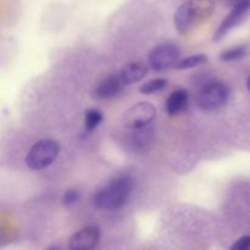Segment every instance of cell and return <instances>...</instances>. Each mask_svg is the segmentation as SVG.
Instances as JSON below:
<instances>
[{"mask_svg": "<svg viewBox=\"0 0 250 250\" xmlns=\"http://www.w3.org/2000/svg\"><path fill=\"white\" fill-rule=\"evenodd\" d=\"M215 10L212 0H188L175 14V27L180 34H187L194 27L207 21Z\"/></svg>", "mask_w": 250, "mask_h": 250, "instance_id": "obj_1", "label": "cell"}, {"mask_svg": "<svg viewBox=\"0 0 250 250\" xmlns=\"http://www.w3.org/2000/svg\"><path fill=\"white\" fill-rule=\"evenodd\" d=\"M133 190V180L129 176H120L110 181L94 195V204L99 209L115 210L124 207Z\"/></svg>", "mask_w": 250, "mask_h": 250, "instance_id": "obj_2", "label": "cell"}, {"mask_svg": "<svg viewBox=\"0 0 250 250\" xmlns=\"http://www.w3.org/2000/svg\"><path fill=\"white\" fill-rule=\"evenodd\" d=\"M229 99V88L220 81L205 83L197 95L198 106L204 111H215L227 104Z\"/></svg>", "mask_w": 250, "mask_h": 250, "instance_id": "obj_3", "label": "cell"}, {"mask_svg": "<svg viewBox=\"0 0 250 250\" xmlns=\"http://www.w3.org/2000/svg\"><path fill=\"white\" fill-rule=\"evenodd\" d=\"M60 146L54 139H42L32 146L26 155V164L31 170L46 168L58 158Z\"/></svg>", "mask_w": 250, "mask_h": 250, "instance_id": "obj_4", "label": "cell"}, {"mask_svg": "<svg viewBox=\"0 0 250 250\" xmlns=\"http://www.w3.org/2000/svg\"><path fill=\"white\" fill-rule=\"evenodd\" d=\"M156 109L151 103L141 102L126 110L122 116V125L129 129H143L153 122Z\"/></svg>", "mask_w": 250, "mask_h": 250, "instance_id": "obj_5", "label": "cell"}, {"mask_svg": "<svg viewBox=\"0 0 250 250\" xmlns=\"http://www.w3.org/2000/svg\"><path fill=\"white\" fill-rule=\"evenodd\" d=\"M181 51L175 44L163 43L156 45L149 53L148 63L154 71L168 70L170 67H176L178 61L181 60Z\"/></svg>", "mask_w": 250, "mask_h": 250, "instance_id": "obj_6", "label": "cell"}, {"mask_svg": "<svg viewBox=\"0 0 250 250\" xmlns=\"http://www.w3.org/2000/svg\"><path fill=\"white\" fill-rule=\"evenodd\" d=\"M250 11V0H233L232 9L226 19L221 22L217 31L214 34V42H219L231 31L232 28L239 24L246 15Z\"/></svg>", "mask_w": 250, "mask_h": 250, "instance_id": "obj_7", "label": "cell"}, {"mask_svg": "<svg viewBox=\"0 0 250 250\" xmlns=\"http://www.w3.org/2000/svg\"><path fill=\"white\" fill-rule=\"evenodd\" d=\"M100 229L98 226H87L71 237L68 250H94L100 242Z\"/></svg>", "mask_w": 250, "mask_h": 250, "instance_id": "obj_8", "label": "cell"}, {"mask_svg": "<svg viewBox=\"0 0 250 250\" xmlns=\"http://www.w3.org/2000/svg\"><path fill=\"white\" fill-rule=\"evenodd\" d=\"M124 85L126 84L122 82L119 73L117 75H111L98 83L94 90V95L99 98V99H111V98L116 97L121 92Z\"/></svg>", "mask_w": 250, "mask_h": 250, "instance_id": "obj_9", "label": "cell"}, {"mask_svg": "<svg viewBox=\"0 0 250 250\" xmlns=\"http://www.w3.org/2000/svg\"><path fill=\"white\" fill-rule=\"evenodd\" d=\"M188 93L186 89H176L168 95L165 103V110L170 116H176L185 111L188 106Z\"/></svg>", "mask_w": 250, "mask_h": 250, "instance_id": "obj_10", "label": "cell"}, {"mask_svg": "<svg viewBox=\"0 0 250 250\" xmlns=\"http://www.w3.org/2000/svg\"><path fill=\"white\" fill-rule=\"evenodd\" d=\"M148 73V67L142 62H131L127 63L122 67L119 75L125 84H133L143 80Z\"/></svg>", "mask_w": 250, "mask_h": 250, "instance_id": "obj_11", "label": "cell"}, {"mask_svg": "<svg viewBox=\"0 0 250 250\" xmlns=\"http://www.w3.org/2000/svg\"><path fill=\"white\" fill-rule=\"evenodd\" d=\"M208 61V56L204 54H195V55L186 56L181 59L178 63L176 65V70H188V68L197 67V66L203 65Z\"/></svg>", "mask_w": 250, "mask_h": 250, "instance_id": "obj_12", "label": "cell"}, {"mask_svg": "<svg viewBox=\"0 0 250 250\" xmlns=\"http://www.w3.org/2000/svg\"><path fill=\"white\" fill-rule=\"evenodd\" d=\"M247 55V48L244 45L233 46L227 50H224L220 54V60L226 61V62H231V61H237L243 59Z\"/></svg>", "mask_w": 250, "mask_h": 250, "instance_id": "obj_13", "label": "cell"}, {"mask_svg": "<svg viewBox=\"0 0 250 250\" xmlns=\"http://www.w3.org/2000/svg\"><path fill=\"white\" fill-rule=\"evenodd\" d=\"M103 121V114L98 109H89L84 114V126L87 131H94Z\"/></svg>", "mask_w": 250, "mask_h": 250, "instance_id": "obj_14", "label": "cell"}, {"mask_svg": "<svg viewBox=\"0 0 250 250\" xmlns=\"http://www.w3.org/2000/svg\"><path fill=\"white\" fill-rule=\"evenodd\" d=\"M167 85V81L164 80V78H154V80L148 81L146 83H144L143 85L139 87V92L142 94H153V93L160 92V90L165 89V87Z\"/></svg>", "mask_w": 250, "mask_h": 250, "instance_id": "obj_15", "label": "cell"}, {"mask_svg": "<svg viewBox=\"0 0 250 250\" xmlns=\"http://www.w3.org/2000/svg\"><path fill=\"white\" fill-rule=\"evenodd\" d=\"M229 250H250V234L241 237L231 246Z\"/></svg>", "mask_w": 250, "mask_h": 250, "instance_id": "obj_16", "label": "cell"}, {"mask_svg": "<svg viewBox=\"0 0 250 250\" xmlns=\"http://www.w3.org/2000/svg\"><path fill=\"white\" fill-rule=\"evenodd\" d=\"M78 192L76 189H68L66 190L65 194H63V198H62V202L65 205H71L73 204V203L77 202L78 199Z\"/></svg>", "mask_w": 250, "mask_h": 250, "instance_id": "obj_17", "label": "cell"}, {"mask_svg": "<svg viewBox=\"0 0 250 250\" xmlns=\"http://www.w3.org/2000/svg\"><path fill=\"white\" fill-rule=\"evenodd\" d=\"M247 88H248V90H249V93H250V76H249L248 80H247Z\"/></svg>", "mask_w": 250, "mask_h": 250, "instance_id": "obj_18", "label": "cell"}, {"mask_svg": "<svg viewBox=\"0 0 250 250\" xmlns=\"http://www.w3.org/2000/svg\"><path fill=\"white\" fill-rule=\"evenodd\" d=\"M46 250H59V248H56V247H50V248H48Z\"/></svg>", "mask_w": 250, "mask_h": 250, "instance_id": "obj_19", "label": "cell"}]
</instances>
